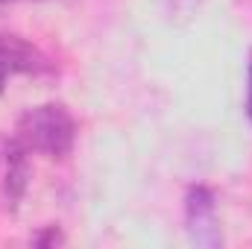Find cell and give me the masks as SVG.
I'll use <instances>...</instances> for the list:
<instances>
[{
    "instance_id": "6da1fadb",
    "label": "cell",
    "mask_w": 252,
    "mask_h": 249,
    "mask_svg": "<svg viewBox=\"0 0 252 249\" xmlns=\"http://www.w3.org/2000/svg\"><path fill=\"white\" fill-rule=\"evenodd\" d=\"M12 141L24 153H38L47 158H62L73 150L76 141V121L62 103H41L27 109L18 124Z\"/></svg>"
},
{
    "instance_id": "7a4b0ae2",
    "label": "cell",
    "mask_w": 252,
    "mask_h": 249,
    "mask_svg": "<svg viewBox=\"0 0 252 249\" xmlns=\"http://www.w3.org/2000/svg\"><path fill=\"white\" fill-rule=\"evenodd\" d=\"M185 223L190 241L196 247H220V226H217V199L214 190L205 185H193L185 196Z\"/></svg>"
},
{
    "instance_id": "3957f363",
    "label": "cell",
    "mask_w": 252,
    "mask_h": 249,
    "mask_svg": "<svg viewBox=\"0 0 252 249\" xmlns=\"http://www.w3.org/2000/svg\"><path fill=\"white\" fill-rule=\"evenodd\" d=\"M0 73L9 76H47L53 62L21 35H0Z\"/></svg>"
},
{
    "instance_id": "277c9868",
    "label": "cell",
    "mask_w": 252,
    "mask_h": 249,
    "mask_svg": "<svg viewBox=\"0 0 252 249\" xmlns=\"http://www.w3.org/2000/svg\"><path fill=\"white\" fill-rule=\"evenodd\" d=\"M27 156L12 138H9V147H6V173H3V190H6V205H18L21 196H24V187H27Z\"/></svg>"
},
{
    "instance_id": "5b68a950",
    "label": "cell",
    "mask_w": 252,
    "mask_h": 249,
    "mask_svg": "<svg viewBox=\"0 0 252 249\" xmlns=\"http://www.w3.org/2000/svg\"><path fill=\"white\" fill-rule=\"evenodd\" d=\"M247 118L252 124V59H250V67H247Z\"/></svg>"
},
{
    "instance_id": "8992f818",
    "label": "cell",
    "mask_w": 252,
    "mask_h": 249,
    "mask_svg": "<svg viewBox=\"0 0 252 249\" xmlns=\"http://www.w3.org/2000/svg\"><path fill=\"white\" fill-rule=\"evenodd\" d=\"M0 3H24V0H0ZM38 3V0H35Z\"/></svg>"
}]
</instances>
